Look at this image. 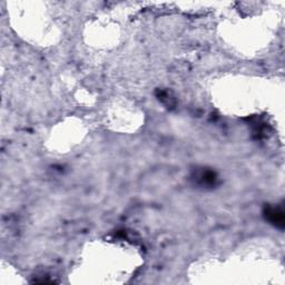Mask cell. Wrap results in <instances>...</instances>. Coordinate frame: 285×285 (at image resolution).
I'll list each match as a JSON object with an SVG mask.
<instances>
[{"label":"cell","mask_w":285,"mask_h":285,"mask_svg":"<svg viewBox=\"0 0 285 285\" xmlns=\"http://www.w3.org/2000/svg\"><path fill=\"white\" fill-rule=\"evenodd\" d=\"M264 215L270 223L276 226L278 228H284V212L282 208H275V206H268L265 208Z\"/></svg>","instance_id":"obj_1"},{"label":"cell","mask_w":285,"mask_h":285,"mask_svg":"<svg viewBox=\"0 0 285 285\" xmlns=\"http://www.w3.org/2000/svg\"><path fill=\"white\" fill-rule=\"evenodd\" d=\"M193 178H195V180L202 186H213L216 183L218 176H216V174L212 170H203L198 172V173L194 175Z\"/></svg>","instance_id":"obj_2"}]
</instances>
